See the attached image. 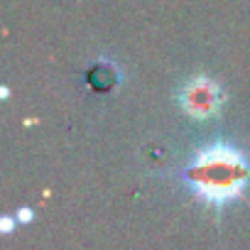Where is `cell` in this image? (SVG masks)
<instances>
[{"mask_svg":"<svg viewBox=\"0 0 250 250\" xmlns=\"http://www.w3.org/2000/svg\"><path fill=\"white\" fill-rule=\"evenodd\" d=\"M177 177L199 204L221 211L245 196L250 187V155L233 143L213 140L196 147Z\"/></svg>","mask_w":250,"mask_h":250,"instance_id":"obj_1","label":"cell"},{"mask_svg":"<svg viewBox=\"0 0 250 250\" xmlns=\"http://www.w3.org/2000/svg\"><path fill=\"white\" fill-rule=\"evenodd\" d=\"M177 103L187 118L211 120V118L221 115L223 103H226V93L216 79H211L206 74H196L182 83V88L177 93Z\"/></svg>","mask_w":250,"mask_h":250,"instance_id":"obj_2","label":"cell"},{"mask_svg":"<svg viewBox=\"0 0 250 250\" xmlns=\"http://www.w3.org/2000/svg\"><path fill=\"white\" fill-rule=\"evenodd\" d=\"M18 221H22V223H27V221H32V211H30V208H22V211L18 213Z\"/></svg>","mask_w":250,"mask_h":250,"instance_id":"obj_3","label":"cell"},{"mask_svg":"<svg viewBox=\"0 0 250 250\" xmlns=\"http://www.w3.org/2000/svg\"><path fill=\"white\" fill-rule=\"evenodd\" d=\"M3 228H5V233H10L13 230V218H3Z\"/></svg>","mask_w":250,"mask_h":250,"instance_id":"obj_4","label":"cell"}]
</instances>
